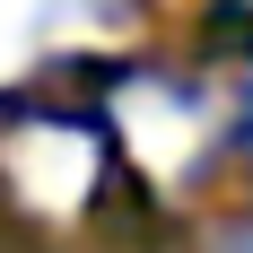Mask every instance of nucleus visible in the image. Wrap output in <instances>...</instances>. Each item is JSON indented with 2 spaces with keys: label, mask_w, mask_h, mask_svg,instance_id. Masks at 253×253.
Here are the masks:
<instances>
[{
  "label": "nucleus",
  "mask_w": 253,
  "mask_h": 253,
  "mask_svg": "<svg viewBox=\"0 0 253 253\" xmlns=\"http://www.w3.org/2000/svg\"><path fill=\"white\" fill-rule=\"evenodd\" d=\"M9 183H18L44 218H70V210L87 201V183H96V149H87V131H61V123L18 131V140H9Z\"/></svg>",
  "instance_id": "1"
},
{
  "label": "nucleus",
  "mask_w": 253,
  "mask_h": 253,
  "mask_svg": "<svg viewBox=\"0 0 253 253\" xmlns=\"http://www.w3.org/2000/svg\"><path fill=\"white\" fill-rule=\"evenodd\" d=\"M123 131L140 140V157H149L157 175H175L183 157L201 149V105H183V96H166V87H131L123 96Z\"/></svg>",
  "instance_id": "2"
},
{
  "label": "nucleus",
  "mask_w": 253,
  "mask_h": 253,
  "mask_svg": "<svg viewBox=\"0 0 253 253\" xmlns=\"http://www.w3.org/2000/svg\"><path fill=\"white\" fill-rule=\"evenodd\" d=\"M44 18V0H0V70L18 61V44H26V26Z\"/></svg>",
  "instance_id": "3"
}]
</instances>
